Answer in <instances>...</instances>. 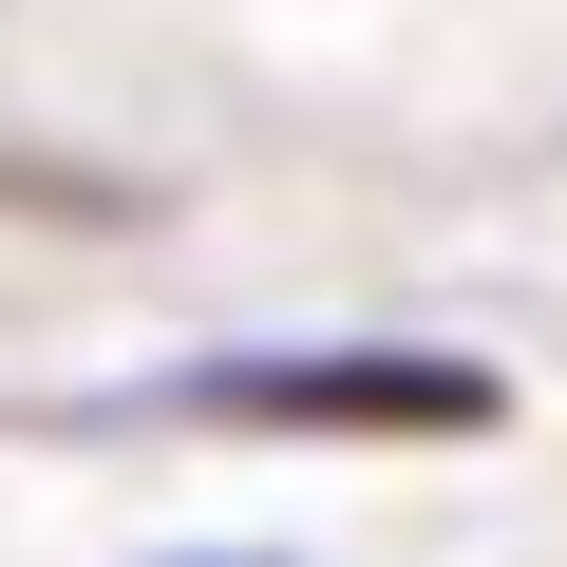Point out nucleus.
Here are the masks:
<instances>
[{
	"mask_svg": "<svg viewBox=\"0 0 567 567\" xmlns=\"http://www.w3.org/2000/svg\"><path fill=\"white\" fill-rule=\"evenodd\" d=\"M171 416H208V435H492L511 379L435 360V341H303V360H189Z\"/></svg>",
	"mask_w": 567,
	"mask_h": 567,
	"instance_id": "1",
	"label": "nucleus"
}]
</instances>
